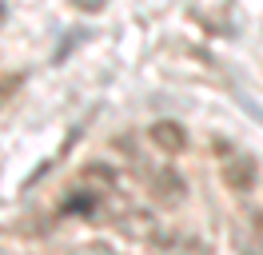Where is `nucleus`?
<instances>
[{"instance_id":"obj_1","label":"nucleus","mask_w":263,"mask_h":255,"mask_svg":"<svg viewBox=\"0 0 263 255\" xmlns=\"http://www.w3.org/2000/svg\"><path fill=\"white\" fill-rule=\"evenodd\" d=\"M148 191H152V199L160 207H180L183 199H187V184H183L180 175L172 172V168H160V172H152L148 175Z\"/></svg>"},{"instance_id":"obj_2","label":"nucleus","mask_w":263,"mask_h":255,"mask_svg":"<svg viewBox=\"0 0 263 255\" xmlns=\"http://www.w3.org/2000/svg\"><path fill=\"white\" fill-rule=\"evenodd\" d=\"M255 179H259V168H255L251 156H231L228 163H223V184H228V191H235V195L255 191Z\"/></svg>"},{"instance_id":"obj_3","label":"nucleus","mask_w":263,"mask_h":255,"mask_svg":"<svg viewBox=\"0 0 263 255\" xmlns=\"http://www.w3.org/2000/svg\"><path fill=\"white\" fill-rule=\"evenodd\" d=\"M148 136L164 156H180L183 148H187V132H183V124H176V120H156V124L148 128Z\"/></svg>"},{"instance_id":"obj_4","label":"nucleus","mask_w":263,"mask_h":255,"mask_svg":"<svg viewBox=\"0 0 263 255\" xmlns=\"http://www.w3.org/2000/svg\"><path fill=\"white\" fill-rule=\"evenodd\" d=\"M120 227H124V235H132V239H152L156 235V223H152L144 211H128Z\"/></svg>"},{"instance_id":"obj_5","label":"nucleus","mask_w":263,"mask_h":255,"mask_svg":"<svg viewBox=\"0 0 263 255\" xmlns=\"http://www.w3.org/2000/svg\"><path fill=\"white\" fill-rule=\"evenodd\" d=\"M180 255H212V247H208V243H183Z\"/></svg>"},{"instance_id":"obj_6","label":"nucleus","mask_w":263,"mask_h":255,"mask_svg":"<svg viewBox=\"0 0 263 255\" xmlns=\"http://www.w3.org/2000/svg\"><path fill=\"white\" fill-rule=\"evenodd\" d=\"M80 255H112V251H108V247H84Z\"/></svg>"},{"instance_id":"obj_7","label":"nucleus","mask_w":263,"mask_h":255,"mask_svg":"<svg viewBox=\"0 0 263 255\" xmlns=\"http://www.w3.org/2000/svg\"><path fill=\"white\" fill-rule=\"evenodd\" d=\"M0 255H12V251H0Z\"/></svg>"}]
</instances>
